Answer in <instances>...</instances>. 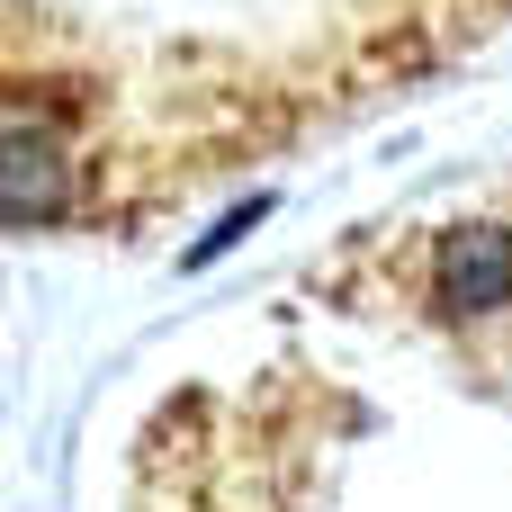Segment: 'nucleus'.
<instances>
[{"label": "nucleus", "mask_w": 512, "mask_h": 512, "mask_svg": "<svg viewBox=\"0 0 512 512\" xmlns=\"http://www.w3.org/2000/svg\"><path fill=\"white\" fill-rule=\"evenodd\" d=\"M504 18L512 0H0V225L144 234Z\"/></svg>", "instance_id": "nucleus-1"}]
</instances>
